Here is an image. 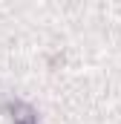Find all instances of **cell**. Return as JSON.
Segmentation results:
<instances>
[{
    "label": "cell",
    "instance_id": "cell-1",
    "mask_svg": "<svg viewBox=\"0 0 121 124\" xmlns=\"http://www.w3.org/2000/svg\"><path fill=\"white\" fill-rule=\"evenodd\" d=\"M9 113H12L15 124H38L35 110H32L29 104H23V101H12V104H9Z\"/></svg>",
    "mask_w": 121,
    "mask_h": 124
}]
</instances>
